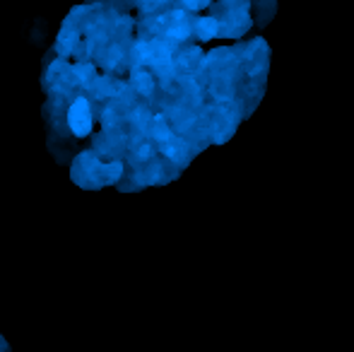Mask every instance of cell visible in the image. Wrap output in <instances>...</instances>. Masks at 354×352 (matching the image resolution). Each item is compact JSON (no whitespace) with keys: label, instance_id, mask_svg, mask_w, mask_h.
<instances>
[{"label":"cell","instance_id":"1","mask_svg":"<svg viewBox=\"0 0 354 352\" xmlns=\"http://www.w3.org/2000/svg\"><path fill=\"white\" fill-rule=\"evenodd\" d=\"M104 162L97 152H82L73 165V181L82 188H102L104 186Z\"/></svg>","mask_w":354,"mask_h":352},{"label":"cell","instance_id":"2","mask_svg":"<svg viewBox=\"0 0 354 352\" xmlns=\"http://www.w3.org/2000/svg\"><path fill=\"white\" fill-rule=\"evenodd\" d=\"M66 118H68V128H71L77 138H87L89 133H92V123H94L92 106H89V102L84 97L73 99L66 111Z\"/></svg>","mask_w":354,"mask_h":352},{"label":"cell","instance_id":"3","mask_svg":"<svg viewBox=\"0 0 354 352\" xmlns=\"http://www.w3.org/2000/svg\"><path fill=\"white\" fill-rule=\"evenodd\" d=\"M159 24H162V34L171 39V41H186L193 32V22H188V15L183 10L167 12L159 19Z\"/></svg>","mask_w":354,"mask_h":352},{"label":"cell","instance_id":"4","mask_svg":"<svg viewBox=\"0 0 354 352\" xmlns=\"http://www.w3.org/2000/svg\"><path fill=\"white\" fill-rule=\"evenodd\" d=\"M147 66H152L159 75H169L174 71V56H171V46L167 41H149V56H147Z\"/></svg>","mask_w":354,"mask_h":352},{"label":"cell","instance_id":"5","mask_svg":"<svg viewBox=\"0 0 354 352\" xmlns=\"http://www.w3.org/2000/svg\"><path fill=\"white\" fill-rule=\"evenodd\" d=\"M80 44V32H77V24H71L66 22V27L61 29V34H58L56 39V48L61 56H71V53L77 48Z\"/></svg>","mask_w":354,"mask_h":352},{"label":"cell","instance_id":"6","mask_svg":"<svg viewBox=\"0 0 354 352\" xmlns=\"http://www.w3.org/2000/svg\"><path fill=\"white\" fill-rule=\"evenodd\" d=\"M193 32L198 34L201 41H210V39L222 34V19L219 17H201L193 22Z\"/></svg>","mask_w":354,"mask_h":352},{"label":"cell","instance_id":"7","mask_svg":"<svg viewBox=\"0 0 354 352\" xmlns=\"http://www.w3.org/2000/svg\"><path fill=\"white\" fill-rule=\"evenodd\" d=\"M73 75L84 89H92L97 85V71H94L92 63H77V66H73Z\"/></svg>","mask_w":354,"mask_h":352},{"label":"cell","instance_id":"8","mask_svg":"<svg viewBox=\"0 0 354 352\" xmlns=\"http://www.w3.org/2000/svg\"><path fill=\"white\" fill-rule=\"evenodd\" d=\"M162 152L169 157V160L183 162V160H186V155H188V147H186V142H183V140H178V138H171V140L162 142Z\"/></svg>","mask_w":354,"mask_h":352},{"label":"cell","instance_id":"9","mask_svg":"<svg viewBox=\"0 0 354 352\" xmlns=\"http://www.w3.org/2000/svg\"><path fill=\"white\" fill-rule=\"evenodd\" d=\"M149 133H152V138L159 142V145H162V142H167V140H171V138H174L171 128H169V121H167L164 116H154V118H152V126H149Z\"/></svg>","mask_w":354,"mask_h":352},{"label":"cell","instance_id":"10","mask_svg":"<svg viewBox=\"0 0 354 352\" xmlns=\"http://www.w3.org/2000/svg\"><path fill=\"white\" fill-rule=\"evenodd\" d=\"M133 87H136L142 97H149V94H152V89H154V77L149 75V71L138 68V71L133 73Z\"/></svg>","mask_w":354,"mask_h":352},{"label":"cell","instance_id":"11","mask_svg":"<svg viewBox=\"0 0 354 352\" xmlns=\"http://www.w3.org/2000/svg\"><path fill=\"white\" fill-rule=\"evenodd\" d=\"M104 186H109V183H116L118 178L123 176V162L118 160H111V162H104Z\"/></svg>","mask_w":354,"mask_h":352},{"label":"cell","instance_id":"12","mask_svg":"<svg viewBox=\"0 0 354 352\" xmlns=\"http://www.w3.org/2000/svg\"><path fill=\"white\" fill-rule=\"evenodd\" d=\"M94 92H97V97H109V94H121L123 92V85L118 80H109V77H104V80H97V85H94Z\"/></svg>","mask_w":354,"mask_h":352},{"label":"cell","instance_id":"13","mask_svg":"<svg viewBox=\"0 0 354 352\" xmlns=\"http://www.w3.org/2000/svg\"><path fill=\"white\" fill-rule=\"evenodd\" d=\"M121 56H123V48L118 46V44H111V46L104 51V66L106 68H113V66H118V61H121Z\"/></svg>","mask_w":354,"mask_h":352},{"label":"cell","instance_id":"14","mask_svg":"<svg viewBox=\"0 0 354 352\" xmlns=\"http://www.w3.org/2000/svg\"><path fill=\"white\" fill-rule=\"evenodd\" d=\"M138 3H140V8L145 10V12H154V10L162 8L167 0H138Z\"/></svg>","mask_w":354,"mask_h":352},{"label":"cell","instance_id":"15","mask_svg":"<svg viewBox=\"0 0 354 352\" xmlns=\"http://www.w3.org/2000/svg\"><path fill=\"white\" fill-rule=\"evenodd\" d=\"M116 109H113V106H106V109H104V126H106V128H111V126H116Z\"/></svg>","mask_w":354,"mask_h":352},{"label":"cell","instance_id":"16","mask_svg":"<svg viewBox=\"0 0 354 352\" xmlns=\"http://www.w3.org/2000/svg\"><path fill=\"white\" fill-rule=\"evenodd\" d=\"M181 5L186 10H203L210 5V0H181Z\"/></svg>","mask_w":354,"mask_h":352},{"label":"cell","instance_id":"17","mask_svg":"<svg viewBox=\"0 0 354 352\" xmlns=\"http://www.w3.org/2000/svg\"><path fill=\"white\" fill-rule=\"evenodd\" d=\"M0 350H8V343L3 340V335H0Z\"/></svg>","mask_w":354,"mask_h":352}]
</instances>
